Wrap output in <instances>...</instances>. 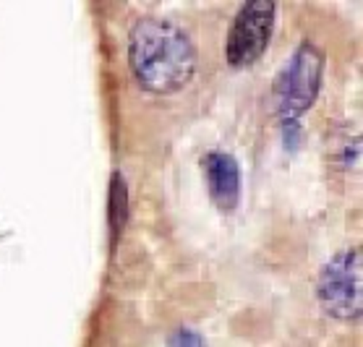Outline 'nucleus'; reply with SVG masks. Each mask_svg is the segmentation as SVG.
<instances>
[{"label": "nucleus", "instance_id": "obj_4", "mask_svg": "<svg viewBox=\"0 0 363 347\" xmlns=\"http://www.w3.org/2000/svg\"><path fill=\"white\" fill-rule=\"evenodd\" d=\"M274 26V6L267 0L246 3L233 21L228 42H225V58L235 68L251 66L267 50Z\"/></svg>", "mask_w": 363, "mask_h": 347}, {"label": "nucleus", "instance_id": "obj_1", "mask_svg": "<svg viewBox=\"0 0 363 347\" xmlns=\"http://www.w3.org/2000/svg\"><path fill=\"white\" fill-rule=\"evenodd\" d=\"M131 71L144 89L173 94L191 81L196 71V50L189 34L167 18H141L128 42Z\"/></svg>", "mask_w": 363, "mask_h": 347}, {"label": "nucleus", "instance_id": "obj_2", "mask_svg": "<svg viewBox=\"0 0 363 347\" xmlns=\"http://www.w3.org/2000/svg\"><path fill=\"white\" fill-rule=\"evenodd\" d=\"M322 84V52L303 42L274 81V105L285 120H296L314 105Z\"/></svg>", "mask_w": 363, "mask_h": 347}, {"label": "nucleus", "instance_id": "obj_5", "mask_svg": "<svg viewBox=\"0 0 363 347\" xmlns=\"http://www.w3.org/2000/svg\"><path fill=\"white\" fill-rule=\"evenodd\" d=\"M204 173L206 183H209V193L225 212H233L238 204L240 193V170L238 162L230 154L223 152H212L204 157Z\"/></svg>", "mask_w": 363, "mask_h": 347}, {"label": "nucleus", "instance_id": "obj_6", "mask_svg": "<svg viewBox=\"0 0 363 347\" xmlns=\"http://www.w3.org/2000/svg\"><path fill=\"white\" fill-rule=\"evenodd\" d=\"M170 347H206V345H204V339L199 337L196 331L178 329L173 337H170Z\"/></svg>", "mask_w": 363, "mask_h": 347}, {"label": "nucleus", "instance_id": "obj_3", "mask_svg": "<svg viewBox=\"0 0 363 347\" xmlns=\"http://www.w3.org/2000/svg\"><path fill=\"white\" fill-rule=\"evenodd\" d=\"M361 251L347 248L332 256L319 274L316 282V297L322 308L335 319H358L361 316Z\"/></svg>", "mask_w": 363, "mask_h": 347}]
</instances>
